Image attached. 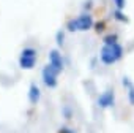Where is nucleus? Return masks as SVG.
<instances>
[{
  "label": "nucleus",
  "instance_id": "1",
  "mask_svg": "<svg viewBox=\"0 0 134 133\" xmlns=\"http://www.w3.org/2000/svg\"><path fill=\"white\" fill-rule=\"evenodd\" d=\"M123 52H125V49L118 41H115V43H103V48L99 51V60L104 65H114L118 60H121Z\"/></svg>",
  "mask_w": 134,
  "mask_h": 133
},
{
  "label": "nucleus",
  "instance_id": "2",
  "mask_svg": "<svg viewBox=\"0 0 134 133\" xmlns=\"http://www.w3.org/2000/svg\"><path fill=\"white\" fill-rule=\"evenodd\" d=\"M95 25V21L90 13H82L77 18H73L66 22V29L70 32H87Z\"/></svg>",
  "mask_w": 134,
  "mask_h": 133
},
{
  "label": "nucleus",
  "instance_id": "3",
  "mask_svg": "<svg viewBox=\"0 0 134 133\" xmlns=\"http://www.w3.org/2000/svg\"><path fill=\"white\" fill-rule=\"evenodd\" d=\"M36 59H38V52L35 48H30V46L24 48L19 55V66L22 70H32L36 65Z\"/></svg>",
  "mask_w": 134,
  "mask_h": 133
},
{
  "label": "nucleus",
  "instance_id": "4",
  "mask_svg": "<svg viewBox=\"0 0 134 133\" xmlns=\"http://www.w3.org/2000/svg\"><path fill=\"white\" fill-rule=\"evenodd\" d=\"M58 71L55 70V68H52V66L47 63V65H44V68H43V71H41V78H43V83H44V86L46 87H49V89H54V87H57V84H58Z\"/></svg>",
  "mask_w": 134,
  "mask_h": 133
},
{
  "label": "nucleus",
  "instance_id": "5",
  "mask_svg": "<svg viewBox=\"0 0 134 133\" xmlns=\"http://www.w3.org/2000/svg\"><path fill=\"white\" fill-rule=\"evenodd\" d=\"M96 101H98V106L103 108V109L112 108V106L115 105V92H114L112 89H107V90H104L103 94H99V97H98Z\"/></svg>",
  "mask_w": 134,
  "mask_h": 133
},
{
  "label": "nucleus",
  "instance_id": "6",
  "mask_svg": "<svg viewBox=\"0 0 134 133\" xmlns=\"http://www.w3.org/2000/svg\"><path fill=\"white\" fill-rule=\"evenodd\" d=\"M52 68H55L58 73H62L63 70H65V60H63V57H62V54L57 51V49H52L51 52H49V62H47Z\"/></svg>",
  "mask_w": 134,
  "mask_h": 133
},
{
  "label": "nucleus",
  "instance_id": "7",
  "mask_svg": "<svg viewBox=\"0 0 134 133\" xmlns=\"http://www.w3.org/2000/svg\"><path fill=\"white\" fill-rule=\"evenodd\" d=\"M40 98H41V90H40V87H38L36 84H30V87H29V101H30L32 105H38Z\"/></svg>",
  "mask_w": 134,
  "mask_h": 133
},
{
  "label": "nucleus",
  "instance_id": "8",
  "mask_svg": "<svg viewBox=\"0 0 134 133\" xmlns=\"http://www.w3.org/2000/svg\"><path fill=\"white\" fill-rule=\"evenodd\" d=\"M123 87L128 90V101H129V105H132L134 106V84H132V81L129 79V78H123Z\"/></svg>",
  "mask_w": 134,
  "mask_h": 133
},
{
  "label": "nucleus",
  "instance_id": "9",
  "mask_svg": "<svg viewBox=\"0 0 134 133\" xmlns=\"http://www.w3.org/2000/svg\"><path fill=\"white\" fill-rule=\"evenodd\" d=\"M114 18H115L117 21H120V22H128V18H126V14L123 13V10H115V11H114Z\"/></svg>",
  "mask_w": 134,
  "mask_h": 133
},
{
  "label": "nucleus",
  "instance_id": "10",
  "mask_svg": "<svg viewBox=\"0 0 134 133\" xmlns=\"http://www.w3.org/2000/svg\"><path fill=\"white\" fill-rule=\"evenodd\" d=\"M112 3L115 5V10H125L126 0H112Z\"/></svg>",
  "mask_w": 134,
  "mask_h": 133
},
{
  "label": "nucleus",
  "instance_id": "11",
  "mask_svg": "<svg viewBox=\"0 0 134 133\" xmlns=\"http://www.w3.org/2000/svg\"><path fill=\"white\" fill-rule=\"evenodd\" d=\"M115 41H118V37L115 33H110V35L104 37V40H103V43H115Z\"/></svg>",
  "mask_w": 134,
  "mask_h": 133
},
{
  "label": "nucleus",
  "instance_id": "12",
  "mask_svg": "<svg viewBox=\"0 0 134 133\" xmlns=\"http://www.w3.org/2000/svg\"><path fill=\"white\" fill-rule=\"evenodd\" d=\"M65 43V33L63 32H57V44L62 46Z\"/></svg>",
  "mask_w": 134,
  "mask_h": 133
},
{
  "label": "nucleus",
  "instance_id": "13",
  "mask_svg": "<svg viewBox=\"0 0 134 133\" xmlns=\"http://www.w3.org/2000/svg\"><path fill=\"white\" fill-rule=\"evenodd\" d=\"M58 133H76V131H74L73 128H68V127H62Z\"/></svg>",
  "mask_w": 134,
  "mask_h": 133
},
{
  "label": "nucleus",
  "instance_id": "14",
  "mask_svg": "<svg viewBox=\"0 0 134 133\" xmlns=\"http://www.w3.org/2000/svg\"><path fill=\"white\" fill-rule=\"evenodd\" d=\"M104 30V22H98L96 24V32H103Z\"/></svg>",
  "mask_w": 134,
  "mask_h": 133
}]
</instances>
